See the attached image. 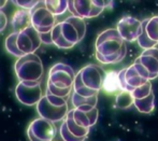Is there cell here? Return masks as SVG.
Listing matches in <instances>:
<instances>
[{
    "label": "cell",
    "instance_id": "cb8c5ba5",
    "mask_svg": "<svg viewBox=\"0 0 158 141\" xmlns=\"http://www.w3.org/2000/svg\"><path fill=\"white\" fill-rule=\"evenodd\" d=\"M52 35H53V43L59 49H63V50H69V49H72L73 45L70 44L69 42H67L64 40V38L61 35V30H60V24L57 23L55 25V27L52 30Z\"/></svg>",
    "mask_w": 158,
    "mask_h": 141
},
{
    "label": "cell",
    "instance_id": "e0dca14e",
    "mask_svg": "<svg viewBox=\"0 0 158 141\" xmlns=\"http://www.w3.org/2000/svg\"><path fill=\"white\" fill-rule=\"evenodd\" d=\"M11 24H12V28L14 32H21V31L25 30L28 27L31 26V15H30V11L23 10V9H19L14 12L11 19Z\"/></svg>",
    "mask_w": 158,
    "mask_h": 141
},
{
    "label": "cell",
    "instance_id": "d4e9b609",
    "mask_svg": "<svg viewBox=\"0 0 158 141\" xmlns=\"http://www.w3.org/2000/svg\"><path fill=\"white\" fill-rule=\"evenodd\" d=\"M133 100L135 99H133L130 93L122 91L116 95L114 107L118 109H128L129 107H131L133 105Z\"/></svg>",
    "mask_w": 158,
    "mask_h": 141
},
{
    "label": "cell",
    "instance_id": "277c9868",
    "mask_svg": "<svg viewBox=\"0 0 158 141\" xmlns=\"http://www.w3.org/2000/svg\"><path fill=\"white\" fill-rule=\"evenodd\" d=\"M68 99L57 97L45 93L37 105V112L40 118H45L52 123H56L66 118L70 110L68 109Z\"/></svg>",
    "mask_w": 158,
    "mask_h": 141
},
{
    "label": "cell",
    "instance_id": "603a6c76",
    "mask_svg": "<svg viewBox=\"0 0 158 141\" xmlns=\"http://www.w3.org/2000/svg\"><path fill=\"white\" fill-rule=\"evenodd\" d=\"M45 6L54 16L61 15L68 10V1L66 0H46Z\"/></svg>",
    "mask_w": 158,
    "mask_h": 141
},
{
    "label": "cell",
    "instance_id": "3957f363",
    "mask_svg": "<svg viewBox=\"0 0 158 141\" xmlns=\"http://www.w3.org/2000/svg\"><path fill=\"white\" fill-rule=\"evenodd\" d=\"M103 70L99 66L89 64L83 67L75 75L73 83V92L82 97L98 96L100 89L103 87L104 82Z\"/></svg>",
    "mask_w": 158,
    "mask_h": 141
},
{
    "label": "cell",
    "instance_id": "d6986e66",
    "mask_svg": "<svg viewBox=\"0 0 158 141\" xmlns=\"http://www.w3.org/2000/svg\"><path fill=\"white\" fill-rule=\"evenodd\" d=\"M133 106L135 107L139 112L148 114L153 112L155 109V95L154 93H151L148 97L143 98V99H135L133 100Z\"/></svg>",
    "mask_w": 158,
    "mask_h": 141
},
{
    "label": "cell",
    "instance_id": "8992f818",
    "mask_svg": "<svg viewBox=\"0 0 158 141\" xmlns=\"http://www.w3.org/2000/svg\"><path fill=\"white\" fill-rule=\"evenodd\" d=\"M118 80L122 91L128 92L130 94L151 81L148 72L135 62L130 67L119 71Z\"/></svg>",
    "mask_w": 158,
    "mask_h": 141
},
{
    "label": "cell",
    "instance_id": "52a82bcc",
    "mask_svg": "<svg viewBox=\"0 0 158 141\" xmlns=\"http://www.w3.org/2000/svg\"><path fill=\"white\" fill-rule=\"evenodd\" d=\"M108 2L102 0H75L68 1V10L73 16L80 19H93L100 15Z\"/></svg>",
    "mask_w": 158,
    "mask_h": 141
},
{
    "label": "cell",
    "instance_id": "5b68a950",
    "mask_svg": "<svg viewBox=\"0 0 158 141\" xmlns=\"http://www.w3.org/2000/svg\"><path fill=\"white\" fill-rule=\"evenodd\" d=\"M14 70L19 82H40L44 73L41 58L35 54H27L17 58L14 65Z\"/></svg>",
    "mask_w": 158,
    "mask_h": 141
},
{
    "label": "cell",
    "instance_id": "7a4b0ae2",
    "mask_svg": "<svg viewBox=\"0 0 158 141\" xmlns=\"http://www.w3.org/2000/svg\"><path fill=\"white\" fill-rule=\"evenodd\" d=\"M75 73L69 65L57 62L48 71L46 93L68 99L73 91Z\"/></svg>",
    "mask_w": 158,
    "mask_h": 141
},
{
    "label": "cell",
    "instance_id": "2e32d148",
    "mask_svg": "<svg viewBox=\"0 0 158 141\" xmlns=\"http://www.w3.org/2000/svg\"><path fill=\"white\" fill-rule=\"evenodd\" d=\"M73 120L79 126L84 127V128H89L93 127L97 123L98 116H99V111L97 108H94L89 111H83L80 109H72Z\"/></svg>",
    "mask_w": 158,
    "mask_h": 141
},
{
    "label": "cell",
    "instance_id": "f1b7e54d",
    "mask_svg": "<svg viewBox=\"0 0 158 141\" xmlns=\"http://www.w3.org/2000/svg\"><path fill=\"white\" fill-rule=\"evenodd\" d=\"M40 39H41V43L46 44V45H50L53 43V35L52 31H48V32L40 33Z\"/></svg>",
    "mask_w": 158,
    "mask_h": 141
},
{
    "label": "cell",
    "instance_id": "f546056e",
    "mask_svg": "<svg viewBox=\"0 0 158 141\" xmlns=\"http://www.w3.org/2000/svg\"><path fill=\"white\" fill-rule=\"evenodd\" d=\"M6 24H8V17L0 10V32L6 27Z\"/></svg>",
    "mask_w": 158,
    "mask_h": 141
},
{
    "label": "cell",
    "instance_id": "4fadbf2b",
    "mask_svg": "<svg viewBox=\"0 0 158 141\" xmlns=\"http://www.w3.org/2000/svg\"><path fill=\"white\" fill-rule=\"evenodd\" d=\"M143 31L137 40L140 48L144 51L156 48L158 44V16L151 17L142 21Z\"/></svg>",
    "mask_w": 158,
    "mask_h": 141
},
{
    "label": "cell",
    "instance_id": "ffe728a7",
    "mask_svg": "<svg viewBox=\"0 0 158 141\" xmlns=\"http://www.w3.org/2000/svg\"><path fill=\"white\" fill-rule=\"evenodd\" d=\"M71 104L77 108H82V107H97L98 104V96L94 97H82V96L77 95V93L72 91L71 93Z\"/></svg>",
    "mask_w": 158,
    "mask_h": 141
},
{
    "label": "cell",
    "instance_id": "83f0119b",
    "mask_svg": "<svg viewBox=\"0 0 158 141\" xmlns=\"http://www.w3.org/2000/svg\"><path fill=\"white\" fill-rule=\"evenodd\" d=\"M16 6H19L21 9L23 10H28V11H31L35 6H37L39 4L40 1H35V0H24V1H13Z\"/></svg>",
    "mask_w": 158,
    "mask_h": 141
},
{
    "label": "cell",
    "instance_id": "44dd1931",
    "mask_svg": "<svg viewBox=\"0 0 158 141\" xmlns=\"http://www.w3.org/2000/svg\"><path fill=\"white\" fill-rule=\"evenodd\" d=\"M17 35H19V33L14 32V31H13L12 33H10V35L6 38L4 46H6V52L10 53L12 56L21 58L25 54H24L23 52H21V50H19V46H17Z\"/></svg>",
    "mask_w": 158,
    "mask_h": 141
},
{
    "label": "cell",
    "instance_id": "5bb4252c",
    "mask_svg": "<svg viewBox=\"0 0 158 141\" xmlns=\"http://www.w3.org/2000/svg\"><path fill=\"white\" fill-rule=\"evenodd\" d=\"M40 45H41L40 33L32 26L21 31L17 35V46L25 55L35 54Z\"/></svg>",
    "mask_w": 158,
    "mask_h": 141
},
{
    "label": "cell",
    "instance_id": "6da1fadb",
    "mask_svg": "<svg viewBox=\"0 0 158 141\" xmlns=\"http://www.w3.org/2000/svg\"><path fill=\"white\" fill-rule=\"evenodd\" d=\"M96 58L103 65L121 62L127 53L126 41L114 28L100 32L95 43Z\"/></svg>",
    "mask_w": 158,
    "mask_h": 141
},
{
    "label": "cell",
    "instance_id": "7402d4cb",
    "mask_svg": "<svg viewBox=\"0 0 158 141\" xmlns=\"http://www.w3.org/2000/svg\"><path fill=\"white\" fill-rule=\"evenodd\" d=\"M103 88L109 94L117 91L122 92L121 85H119V80H118V72H109L106 75L103 82Z\"/></svg>",
    "mask_w": 158,
    "mask_h": 141
},
{
    "label": "cell",
    "instance_id": "4316f807",
    "mask_svg": "<svg viewBox=\"0 0 158 141\" xmlns=\"http://www.w3.org/2000/svg\"><path fill=\"white\" fill-rule=\"evenodd\" d=\"M59 134H60V137L64 141H85L86 138H77L74 135L69 131L68 127H67L66 123L63 121V124L59 127Z\"/></svg>",
    "mask_w": 158,
    "mask_h": 141
},
{
    "label": "cell",
    "instance_id": "9c48e42d",
    "mask_svg": "<svg viewBox=\"0 0 158 141\" xmlns=\"http://www.w3.org/2000/svg\"><path fill=\"white\" fill-rule=\"evenodd\" d=\"M15 97L25 106H37L38 102L43 97L41 83L33 81L19 82L15 87Z\"/></svg>",
    "mask_w": 158,
    "mask_h": 141
},
{
    "label": "cell",
    "instance_id": "8fae6325",
    "mask_svg": "<svg viewBox=\"0 0 158 141\" xmlns=\"http://www.w3.org/2000/svg\"><path fill=\"white\" fill-rule=\"evenodd\" d=\"M57 128L54 123L45 118H35L27 128V136L30 141H53Z\"/></svg>",
    "mask_w": 158,
    "mask_h": 141
},
{
    "label": "cell",
    "instance_id": "7c38bea8",
    "mask_svg": "<svg viewBox=\"0 0 158 141\" xmlns=\"http://www.w3.org/2000/svg\"><path fill=\"white\" fill-rule=\"evenodd\" d=\"M116 30L125 41L133 42L137 41L142 35L143 26H142V22L138 19L130 15H126L118 21Z\"/></svg>",
    "mask_w": 158,
    "mask_h": 141
},
{
    "label": "cell",
    "instance_id": "30bf717a",
    "mask_svg": "<svg viewBox=\"0 0 158 141\" xmlns=\"http://www.w3.org/2000/svg\"><path fill=\"white\" fill-rule=\"evenodd\" d=\"M31 15V26L39 33L52 31L56 25L55 16L45 6V1H40L37 6L30 11Z\"/></svg>",
    "mask_w": 158,
    "mask_h": 141
},
{
    "label": "cell",
    "instance_id": "4dcf8cb0",
    "mask_svg": "<svg viewBox=\"0 0 158 141\" xmlns=\"http://www.w3.org/2000/svg\"><path fill=\"white\" fill-rule=\"evenodd\" d=\"M6 4V1H0V9H2Z\"/></svg>",
    "mask_w": 158,
    "mask_h": 141
},
{
    "label": "cell",
    "instance_id": "ac0fdd59",
    "mask_svg": "<svg viewBox=\"0 0 158 141\" xmlns=\"http://www.w3.org/2000/svg\"><path fill=\"white\" fill-rule=\"evenodd\" d=\"M64 122L66 123L69 131H70L72 135H74L75 137H77V138H87L90 129L89 128H84V127L79 126V125L74 122V120H73L72 110H70L68 112L66 118L64 120Z\"/></svg>",
    "mask_w": 158,
    "mask_h": 141
},
{
    "label": "cell",
    "instance_id": "ba28073f",
    "mask_svg": "<svg viewBox=\"0 0 158 141\" xmlns=\"http://www.w3.org/2000/svg\"><path fill=\"white\" fill-rule=\"evenodd\" d=\"M60 24L61 35L67 42L72 44L73 46L83 40L86 33V23L83 19L77 16L67 17L64 21L59 22Z\"/></svg>",
    "mask_w": 158,
    "mask_h": 141
},
{
    "label": "cell",
    "instance_id": "484cf974",
    "mask_svg": "<svg viewBox=\"0 0 158 141\" xmlns=\"http://www.w3.org/2000/svg\"><path fill=\"white\" fill-rule=\"evenodd\" d=\"M152 92H153V86L150 81L145 85H143V86L139 87V88H137L135 91H133L132 93H131V96L133 97V99H143V98L148 97Z\"/></svg>",
    "mask_w": 158,
    "mask_h": 141
},
{
    "label": "cell",
    "instance_id": "9a60e30c",
    "mask_svg": "<svg viewBox=\"0 0 158 141\" xmlns=\"http://www.w3.org/2000/svg\"><path fill=\"white\" fill-rule=\"evenodd\" d=\"M144 70L148 72L150 80L156 79L158 77V49L153 48L145 50L135 60Z\"/></svg>",
    "mask_w": 158,
    "mask_h": 141
}]
</instances>
